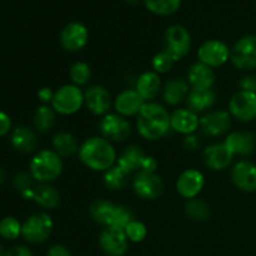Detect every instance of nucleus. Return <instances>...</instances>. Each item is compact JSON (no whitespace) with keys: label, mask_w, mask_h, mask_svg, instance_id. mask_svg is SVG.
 Returning a JSON list of instances; mask_svg holds the SVG:
<instances>
[{"label":"nucleus","mask_w":256,"mask_h":256,"mask_svg":"<svg viewBox=\"0 0 256 256\" xmlns=\"http://www.w3.org/2000/svg\"><path fill=\"white\" fill-rule=\"evenodd\" d=\"M78 158L84 166L92 172H105L116 164L118 155L112 142L105 138L92 136L80 144Z\"/></svg>","instance_id":"1"},{"label":"nucleus","mask_w":256,"mask_h":256,"mask_svg":"<svg viewBox=\"0 0 256 256\" xmlns=\"http://www.w3.org/2000/svg\"><path fill=\"white\" fill-rule=\"evenodd\" d=\"M136 130L142 139L149 142L162 139L172 130L166 108L156 102H145L136 116Z\"/></svg>","instance_id":"2"},{"label":"nucleus","mask_w":256,"mask_h":256,"mask_svg":"<svg viewBox=\"0 0 256 256\" xmlns=\"http://www.w3.org/2000/svg\"><path fill=\"white\" fill-rule=\"evenodd\" d=\"M89 215L96 224L104 228H115L124 230L132 220H135L134 212L128 206L114 204L108 200H95L89 206Z\"/></svg>","instance_id":"3"},{"label":"nucleus","mask_w":256,"mask_h":256,"mask_svg":"<svg viewBox=\"0 0 256 256\" xmlns=\"http://www.w3.org/2000/svg\"><path fill=\"white\" fill-rule=\"evenodd\" d=\"M62 170V158H60L52 149H42L36 152L29 164V172L34 180L42 184H50L59 179Z\"/></svg>","instance_id":"4"},{"label":"nucleus","mask_w":256,"mask_h":256,"mask_svg":"<svg viewBox=\"0 0 256 256\" xmlns=\"http://www.w3.org/2000/svg\"><path fill=\"white\" fill-rule=\"evenodd\" d=\"M50 105L56 114L62 116L74 115L84 105V92L74 84H64L55 90Z\"/></svg>","instance_id":"5"},{"label":"nucleus","mask_w":256,"mask_h":256,"mask_svg":"<svg viewBox=\"0 0 256 256\" xmlns=\"http://www.w3.org/2000/svg\"><path fill=\"white\" fill-rule=\"evenodd\" d=\"M164 52H166L175 62L184 59L192 50V40L189 30L179 24L170 25L164 32Z\"/></svg>","instance_id":"6"},{"label":"nucleus","mask_w":256,"mask_h":256,"mask_svg":"<svg viewBox=\"0 0 256 256\" xmlns=\"http://www.w3.org/2000/svg\"><path fill=\"white\" fill-rule=\"evenodd\" d=\"M54 222L46 212H36L28 218L22 228V235L28 242L42 244L52 234Z\"/></svg>","instance_id":"7"},{"label":"nucleus","mask_w":256,"mask_h":256,"mask_svg":"<svg viewBox=\"0 0 256 256\" xmlns=\"http://www.w3.org/2000/svg\"><path fill=\"white\" fill-rule=\"evenodd\" d=\"M230 62L242 72L256 69V35H245L235 42L230 52Z\"/></svg>","instance_id":"8"},{"label":"nucleus","mask_w":256,"mask_h":256,"mask_svg":"<svg viewBox=\"0 0 256 256\" xmlns=\"http://www.w3.org/2000/svg\"><path fill=\"white\" fill-rule=\"evenodd\" d=\"M99 129L102 136L109 140L110 142H125L129 139L132 132L129 120L116 112H109L104 115L100 120Z\"/></svg>","instance_id":"9"},{"label":"nucleus","mask_w":256,"mask_h":256,"mask_svg":"<svg viewBox=\"0 0 256 256\" xmlns=\"http://www.w3.org/2000/svg\"><path fill=\"white\" fill-rule=\"evenodd\" d=\"M132 190L142 200H156L164 194L165 185L156 172H138L132 179Z\"/></svg>","instance_id":"10"},{"label":"nucleus","mask_w":256,"mask_h":256,"mask_svg":"<svg viewBox=\"0 0 256 256\" xmlns=\"http://www.w3.org/2000/svg\"><path fill=\"white\" fill-rule=\"evenodd\" d=\"M232 116L226 110H210L200 118L202 134L209 138H219L228 134L232 128Z\"/></svg>","instance_id":"11"},{"label":"nucleus","mask_w":256,"mask_h":256,"mask_svg":"<svg viewBox=\"0 0 256 256\" xmlns=\"http://www.w3.org/2000/svg\"><path fill=\"white\" fill-rule=\"evenodd\" d=\"M230 52L226 44L222 40H206L198 49V59L212 69L222 66L230 59Z\"/></svg>","instance_id":"12"},{"label":"nucleus","mask_w":256,"mask_h":256,"mask_svg":"<svg viewBox=\"0 0 256 256\" xmlns=\"http://www.w3.org/2000/svg\"><path fill=\"white\" fill-rule=\"evenodd\" d=\"M59 40L65 52H78L86 46L89 42V30L82 22H70L60 32Z\"/></svg>","instance_id":"13"},{"label":"nucleus","mask_w":256,"mask_h":256,"mask_svg":"<svg viewBox=\"0 0 256 256\" xmlns=\"http://www.w3.org/2000/svg\"><path fill=\"white\" fill-rule=\"evenodd\" d=\"M229 112L234 119L250 122L256 119V94L239 90L229 102Z\"/></svg>","instance_id":"14"},{"label":"nucleus","mask_w":256,"mask_h":256,"mask_svg":"<svg viewBox=\"0 0 256 256\" xmlns=\"http://www.w3.org/2000/svg\"><path fill=\"white\" fill-rule=\"evenodd\" d=\"M114 100L109 90L102 85H90L84 92V105L96 116L109 114Z\"/></svg>","instance_id":"15"},{"label":"nucleus","mask_w":256,"mask_h":256,"mask_svg":"<svg viewBox=\"0 0 256 256\" xmlns=\"http://www.w3.org/2000/svg\"><path fill=\"white\" fill-rule=\"evenodd\" d=\"M125 232L115 228H104L99 235V246L108 256H124L129 249Z\"/></svg>","instance_id":"16"},{"label":"nucleus","mask_w":256,"mask_h":256,"mask_svg":"<svg viewBox=\"0 0 256 256\" xmlns=\"http://www.w3.org/2000/svg\"><path fill=\"white\" fill-rule=\"evenodd\" d=\"M205 186V176L200 170L186 169L179 175L176 180V192L184 199L190 200L199 196Z\"/></svg>","instance_id":"17"},{"label":"nucleus","mask_w":256,"mask_h":256,"mask_svg":"<svg viewBox=\"0 0 256 256\" xmlns=\"http://www.w3.org/2000/svg\"><path fill=\"white\" fill-rule=\"evenodd\" d=\"M234 155L224 142L209 145L202 152V160L208 169L212 172H222L234 162Z\"/></svg>","instance_id":"18"},{"label":"nucleus","mask_w":256,"mask_h":256,"mask_svg":"<svg viewBox=\"0 0 256 256\" xmlns=\"http://www.w3.org/2000/svg\"><path fill=\"white\" fill-rule=\"evenodd\" d=\"M232 182L235 186L244 192H256V164L249 160H239L232 166Z\"/></svg>","instance_id":"19"},{"label":"nucleus","mask_w":256,"mask_h":256,"mask_svg":"<svg viewBox=\"0 0 256 256\" xmlns=\"http://www.w3.org/2000/svg\"><path fill=\"white\" fill-rule=\"evenodd\" d=\"M170 128L172 132L182 135H192L200 128V118L188 108L175 109L170 114Z\"/></svg>","instance_id":"20"},{"label":"nucleus","mask_w":256,"mask_h":256,"mask_svg":"<svg viewBox=\"0 0 256 256\" xmlns=\"http://www.w3.org/2000/svg\"><path fill=\"white\" fill-rule=\"evenodd\" d=\"M144 104L145 100L140 96L136 90L126 89L120 92L119 95H116L112 106H114L116 114L122 115L124 118H132L139 115Z\"/></svg>","instance_id":"21"},{"label":"nucleus","mask_w":256,"mask_h":256,"mask_svg":"<svg viewBox=\"0 0 256 256\" xmlns=\"http://www.w3.org/2000/svg\"><path fill=\"white\" fill-rule=\"evenodd\" d=\"M224 142L234 156H250L256 150V136L250 132H232Z\"/></svg>","instance_id":"22"},{"label":"nucleus","mask_w":256,"mask_h":256,"mask_svg":"<svg viewBox=\"0 0 256 256\" xmlns=\"http://www.w3.org/2000/svg\"><path fill=\"white\" fill-rule=\"evenodd\" d=\"M190 85L186 79L182 78H172L166 80L165 84L162 85V100L169 106H178L185 102L189 95Z\"/></svg>","instance_id":"23"},{"label":"nucleus","mask_w":256,"mask_h":256,"mask_svg":"<svg viewBox=\"0 0 256 256\" xmlns=\"http://www.w3.org/2000/svg\"><path fill=\"white\" fill-rule=\"evenodd\" d=\"M215 72L208 65L198 62H194L188 70L186 80L190 85V89L195 90H209L212 89L215 84Z\"/></svg>","instance_id":"24"},{"label":"nucleus","mask_w":256,"mask_h":256,"mask_svg":"<svg viewBox=\"0 0 256 256\" xmlns=\"http://www.w3.org/2000/svg\"><path fill=\"white\" fill-rule=\"evenodd\" d=\"M162 84L160 75L154 70L144 72L139 75L135 82V90L145 102H154L155 98L162 92Z\"/></svg>","instance_id":"25"},{"label":"nucleus","mask_w":256,"mask_h":256,"mask_svg":"<svg viewBox=\"0 0 256 256\" xmlns=\"http://www.w3.org/2000/svg\"><path fill=\"white\" fill-rule=\"evenodd\" d=\"M10 142L16 152L30 154L36 150L39 145L36 132L28 126H16L12 132Z\"/></svg>","instance_id":"26"},{"label":"nucleus","mask_w":256,"mask_h":256,"mask_svg":"<svg viewBox=\"0 0 256 256\" xmlns=\"http://www.w3.org/2000/svg\"><path fill=\"white\" fill-rule=\"evenodd\" d=\"M188 109L194 112L195 114H205L210 112L216 102V94L212 89L209 90H195L190 89L189 95L185 100Z\"/></svg>","instance_id":"27"},{"label":"nucleus","mask_w":256,"mask_h":256,"mask_svg":"<svg viewBox=\"0 0 256 256\" xmlns=\"http://www.w3.org/2000/svg\"><path fill=\"white\" fill-rule=\"evenodd\" d=\"M145 158H146V154L142 152V148L136 146V145H129L119 155L116 164L122 169H124L128 174H132V172L136 174L138 172L142 170Z\"/></svg>","instance_id":"28"},{"label":"nucleus","mask_w":256,"mask_h":256,"mask_svg":"<svg viewBox=\"0 0 256 256\" xmlns=\"http://www.w3.org/2000/svg\"><path fill=\"white\" fill-rule=\"evenodd\" d=\"M32 200L39 205L40 208L45 210H54L60 205V194L56 188L52 186V184H42L34 188V196Z\"/></svg>","instance_id":"29"},{"label":"nucleus","mask_w":256,"mask_h":256,"mask_svg":"<svg viewBox=\"0 0 256 256\" xmlns=\"http://www.w3.org/2000/svg\"><path fill=\"white\" fill-rule=\"evenodd\" d=\"M52 150L60 158H72L79 152V142L78 139L69 132H59L54 135L52 140Z\"/></svg>","instance_id":"30"},{"label":"nucleus","mask_w":256,"mask_h":256,"mask_svg":"<svg viewBox=\"0 0 256 256\" xmlns=\"http://www.w3.org/2000/svg\"><path fill=\"white\" fill-rule=\"evenodd\" d=\"M56 122V112L52 105H40L34 114L35 130L40 134H48L52 132Z\"/></svg>","instance_id":"31"},{"label":"nucleus","mask_w":256,"mask_h":256,"mask_svg":"<svg viewBox=\"0 0 256 256\" xmlns=\"http://www.w3.org/2000/svg\"><path fill=\"white\" fill-rule=\"evenodd\" d=\"M130 174H128L124 169L115 164L110 169H108L104 172L102 176V182L106 189L112 190V192H120V190L125 189L126 185L129 184Z\"/></svg>","instance_id":"32"},{"label":"nucleus","mask_w":256,"mask_h":256,"mask_svg":"<svg viewBox=\"0 0 256 256\" xmlns=\"http://www.w3.org/2000/svg\"><path fill=\"white\" fill-rule=\"evenodd\" d=\"M150 12L159 16H172L182 6V0H142Z\"/></svg>","instance_id":"33"},{"label":"nucleus","mask_w":256,"mask_h":256,"mask_svg":"<svg viewBox=\"0 0 256 256\" xmlns=\"http://www.w3.org/2000/svg\"><path fill=\"white\" fill-rule=\"evenodd\" d=\"M185 214L192 222H208V220H210V216H212L209 205L204 200L199 199V198L186 200V204H185Z\"/></svg>","instance_id":"34"},{"label":"nucleus","mask_w":256,"mask_h":256,"mask_svg":"<svg viewBox=\"0 0 256 256\" xmlns=\"http://www.w3.org/2000/svg\"><path fill=\"white\" fill-rule=\"evenodd\" d=\"M69 78L72 80V84L82 88L89 84L92 79V69L89 64L85 62H76L70 66Z\"/></svg>","instance_id":"35"},{"label":"nucleus","mask_w":256,"mask_h":256,"mask_svg":"<svg viewBox=\"0 0 256 256\" xmlns=\"http://www.w3.org/2000/svg\"><path fill=\"white\" fill-rule=\"evenodd\" d=\"M22 224L12 216H6L0 222V236L6 240H15L22 235Z\"/></svg>","instance_id":"36"},{"label":"nucleus","mask_w":256,"mask_h":256,"mask_svg":"<svg viewBox=\"0 0 256 256\" xmlns=\"http://www.w3.org/2000/svg\"><path fill=\"white\" fill-rule=\"evenodd\" d=\"M175 64V60L168 54L166 52L162 50V52H156L152 59V68L155 72L158 74H166L172 69Z\"/></svg>","instance_id":"37"},{"label":"nucleus","mask_w":256,"mask_h":256,"mask_svg":"<svg viewBox=\"0 0 256 256\" xmlns=\"http://www.w3.org/2000/svg\"><path fill=\"white\" fill-rule=\"evenodd\" d=\"M125 235L130 242H142L146 239L148 229L144 222L139 220H132L129 225L124 229Z\"/></svg>","instance_id":"38"},{"label":"nucleus","mask_w":256,"mask_h":256,"mask_svg":"<svg viewBox=\"0 0 256 256\" xmlns=\"http://www.w3.org/2000/svg\"><path fill=\"white\" fill-rule=\"evenodd\" d=\"M32 182H34V178L32 176L30 172H22L15 175L14 180H12V185L20 194H22V192L32 189Z\"/></svg>","instance_id":"39"},{"label":"nucleus","mask_w":256,"mask_h":256,"mask_svg":"<svg viewBox=\"0 0 256 256\" xmlns=\"http://www.w3.org/2000/svg\"><path fill=\"white\" fill-rule=\"evenodd\" d=\"M240 90L242 92H249L256 94V76L255 75H245L239 82Z\"/></svg>","instance_id":"40"},{"label":"nucleus","mask_w":256,"mask_h":256,"mask_svg":"<svg viewBox=\"0 0 256 256\" xmlns=\"http://www.w3.org/2000/svg\"><path fill=\"white\" fill-rule=\"evenodd\" d=\"M182 145H184L185 149L190 150V152H194V150L199 149L200 146V139L198 135L192 134V135H186L182 140Z\"/></svg>","instance_id":"41"},{"label":"nucleus","mask_w":256,"mask_h":256,"mask_svg":"<svg viewBox=\"0 0 256 256\" xmlns=\"http://www.w3.org/2000/svg\"><path fill=\"white\" fill-rule=\"evenodd\" d=\"M54 94L55 92L52 88H42V89L38 92V98H39L40 102H42V105H49L52 104Z\"/></svg>","instance_id":"42"},{"label":"nucleus","mask_w":256,"mask_h":256,"mask_svg":"<svg viewBox=\"0 0 256 256\" xmlns=\"http://www.w3.org/2000/svg\"><path fill=\"white\" fill-rule=\"evenodd\" d=\"M12 130V119L4 112H0V136H4Z\"/></svg>","instance_id":"43"},{"label":"nucleus","mask_w":256,"mask_h":256,"mask_svg":"<svg viewBox=\"0 0 256 256\" xmlns=\"http://www.w3.org/2000/svg\"><path fill=\"white\" fill-rule=\"evenodd\" d=\"M46 256H72V255L66 246L56 244V245H52V246L48 250Z\"/></svg>","instance_id":"44"},{"label":"nucleus","mask_w":256,"mask_h":256,"mask_svg":"<svg viewBox=\"0 0 256 256\" xmlns=\"http://www.w3.org/2000/svg\"><path fill=\"white\" fill-rule=\"evenodd\" d=\"M4 256H32V252L29 248L18 245V246H14L8 250Z\"/></svg>","instance_id":"45"},{"label":"nucleus","mask_w":256,"mask_h":256,"mask_svg":"<svg viewBox=\"0 0 256 256\" xmlns=\"http://www.w3.org/2000/svg\"><path fill=\"white\" fill-rule=\"evenodd\" d=\"M158 169V162L154 156H149L146 155L145 158V162L142 164V168L140 172H156Z\"/></svg>","instance_id":"46"},{"label":"nucleus","mask_w":256,"mask_h":256,"mask_svg":"<svg viewBox=\"0 0 256 256\" xmlns=\"http://www.w3.org/2000/svg\"><path fill=\"white\" fill-rule=\"evenodd\" d=\"M5 178H6V172H5V170L2 168H0V186L4 184Z\"/></svg>","instance_id":"47"},{"label":"nucleus","mask_w":256,"mask_h":256,"mask_svg":"<svg viewBox=\"0 0 256 256\" xmlns=\"http://www.w3.org/2000/svg\"><path fill=\"white\" fill-rule=\"evenodd\" d=\"M125 2H126V4L130 5V6H135V5H138L140 2H142V0H125Z\"/></svg>","instance_id":"48"}]
</instances>
